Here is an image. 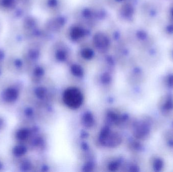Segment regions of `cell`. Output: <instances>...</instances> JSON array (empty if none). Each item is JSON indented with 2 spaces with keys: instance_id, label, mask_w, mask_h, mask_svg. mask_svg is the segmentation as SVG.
Masks as SVG:
<instances>
[{
  "instance_id": "1",
  "label": "cell",
  "mask_w": 173,
  "mask_h": 172,
  "mask_svg": "<svg viewBox=\"0 0 173 172\" xmlns=\"http://www.w3.org/2000/svg\"><path fill=\"white\" fill-rule=\"evenodd\" d=\"M162 108L166 111H170L173 110V100L171 96H169L167 98L164 104L162 106Z\"/></svg>"
},
{
  "instance_id": "2",
  "label": "cell",
  "mask_w": 173,
  "mask_h": 172,
  "mask_svg": "<svg viewBox=\"0 0 173 172\" xmlns=\"http://www.w3.org/2000/svg\"><path fill=\"white\" fill-rule=\"evenodd\" d=\"M164 166V162L162 159L160 158H157L154 159L153 163V168L155 171L158 172L162 169Z\"/></svg>"
},
{
  "instance_id": "3",
  "label": "cell",
  "mask_w": 173,
  "mask_h": 172,
  "mask_svg": "<svg viewBox=\"0 0 173 172\" xmlns=\"http://www.w3.org/2000/svg\"><path fill=\"white\" fill-rule=\"evenodd\" d=\"M167 84L169 87H173V75H170L167 78Z\"/></svg>"
},
{
  "instance_id": "4",
  "label": "cell",
  "mask_w": 173,
  "mask_h": 172,
  "mask_svg": "<svg viewBox=\"0 0 173 172\" xmlns=\"http://www.w3.org/2000/svg\"><path fill=\"white\" fill-rule=\"evenodd\" d=\"M169 145L171 147H173V140H171L170 141H169Z\"/></svg>"
}]
</instances>
